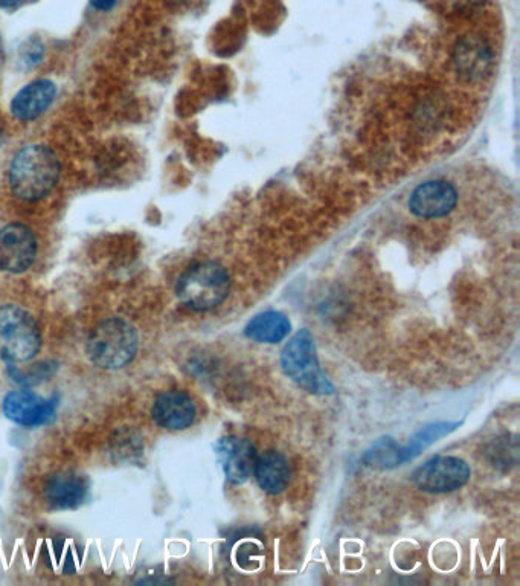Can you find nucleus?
I'll return each mask as SVG.
<instances>
[{"instance_id":"7ed1b4c3","label":"nucleus","mask_w":520,"mask_h":586,"mask_svg":"<svg viewBox=\"0 0 520 586\" xmlns=\"http://www.w3.org/2000/svg\"><path fill=\"white\" fill-rule=\"evenodd\" d=\"M281 367L284 374L307 393L315 396H333L336 393V388L322 370L315 338L310 330H299L287 342L281 351Z\"/></svg>"},{"instance_id":"f03ea898","label":"nucleus","mask_w":520,"mask_h":586,"mask_svg":"<svg viewBox=\"0 0 520 586\" xmlns=\"http://www.w3.org/2000/svg\"><path fill=\"white\" fill-rule=\"evenodd\" d=\"M231 292L228 271L216 261H202L180 275L176 284L177 298L188 309L208 312L225 303Z\"/></svg>"},{"instance_id":"6e6552de","label":"nucleus","mask_w":520,"mask_h":586,"mask_svg":"<svg viewBox=\"0 0 520 586\" xmlns=\"http://www.w3.org/2000/svg\"><path fill=\"white\" fill-rule=\"evenodd\" d=\"M492 46L488 45L487 40L482 36L463 37L460 42L456 43L453 51V65H455L456 74L460 75L463 80L476 83L484 80L493 69Z\"/></svg>"},{"instance_id":"ddd939ff","label":"nucleus","mask_w":520,"mask_h":586,"mask_svg":"<svg viewBox=\"0 0 520 586\" xmlns=\"http://www.w3.org/2000/svg\"><path fill=\"white\" fill-rule=\"evenodd\" d=\"M89 486L83 477L77 474H58L49 478L45 484L46 504L52 510L77 509L86 501Z\"/></svg>"},{"instance_id":"423d86ee","label":"nucleus","mask_w":520,"mask_h":586,"mask_svg":"<svg viewBox=\"0 0 520 586\" xmlns=\"http://www.w3.org/2000/svg\"><path fill=\"white\" fill-rule=\"evenodd\" d=\"M469 464L458 457L438 455L421 464L412 475L415 486L426 493H449L469 483Z\"/></svg>"},{"instance_id":"39448f33","label":"nucleus","mask_w":520,"mask_h":586,"mask_svg":"<svg viewBox=\"0 0 520 586\" xmlns=\"http://www.w3.org/2000/svg\"><path fill=\"white\" fill-rule=\"evenodd\" d=\"M40 347L42 336L36 319L13 304L0 307V358L8 362L31 361Z\"/></svg>"},{"instance_id":"412c9836","label":"nucleus","mask_w":520,"mask_h":586,"mask_svg":"<svg viewBox=\"0 0 520 586\" xmlns=\"http://www.w3.org/2000/svg\"><path fill=\"white\" fill-rule=\"evenodd\" d=\"M116 2L118 0H92V5H94L97 10L107 11L110 8L115 7Z\"/></svg>"},{"instance_id":"dca6fc26","label":"nucleus","mask_w":520,"mask_h":586,"mask_svg":"<svg viewBox=\"0 0 520 586\" xmlns=\"http://www.w3.org/2000/svg\"><path fill=\"white\" fill-rule=\"evenodd\" d=\"M292 332V324L284 313L267 310L252 318L244 329V335L260 344H278Z\"/></svg>"},{"instance_id":"f3484780","label":"nucleus","mask_w":520,"mask_h":586,"mask_svg":"<svg viewBox=\"0 0 520 586\" xmlns=\"http://www.w3.org/2000/svg\"><path fill=\"white\" fill-rule=\"evenodd\" d=\"M461 425H463V422H437L424 426L417 434L412 435L408 445H400L403 464L415 460L421 452L426 451L429 446L437 443L440 438L452 434Z\"/></svg>"},{"instance_id":"f257e3e1","label":"nucleus","mask_w":520,"mask_h":586,"mask_svg":"<svg viewBox=\"0 0 520 586\" xmlns=\"http://www.w3.org/2000/svg\"><path fill=\"white\" fill-rule=\"evenodd\" d=\"M60 171V161L54 150L46 145H28L11 162V190L19 199L29 202L43 199L54 190Z\"/></svg>"},{"instance_id":"2eb2a0df","label":"nucleus","mask_w":520,"mask_h":586,"mask_svg":"<svg viewBox=\"0 0 520 586\" xmlns=\"http://www.w3.org/2000/svg\"><path fill=\"white\" fill-rule=\"evenodd\" d=\"M254 475L261 490L270 495H280L292 480V469L283 454L267 451L255 460Z\"/></svg>"},{"instance_id":"0eeeda50","label":"nucleus","mask_w":520,"mask_h":586,"mask_svg":"<svg viewBox=\"0 0 520 586\" xmlns=\"http://www.w3.org/2000/svg\"><path fill=\"white\" fill-rule=\"evenodd\" d=\"M37 255L34 232L22 223H11L0 229V269L22 274L33 266Z\"/></svg>"},{"instance_id":"20e7f679","label":"nucleus","mask_w":520,"mask_h":586,"mask_svg":"<svg viewBox=\"0 0 520 586\" xmlns=\"http://www.w3.org/2000/svg\"><path fill=\"white\" fill-rule=\"evenodd\" d=\"M138 332L130 322L110 318L100 322L87 339L90 361L104 370H119L135 359L138 353Z\"/></svg>"},{"instance_id":"aec40b11","label":"nucleus","mask_w":520,"mask_h":586,"mask_svg":"<svg viewBox=\"0 0 520 586\" xmlns=\"http://www.w3.org/2000/svg\"><path fill=\"white\" fill-rule=\"evenodd\" d=\"M42 54L43 48L39 46V43H29V45H26V51H23V60H26L25 63H28V65H36L42 58Z\"/></svg>"},{"instance_id":"a211bd4d","label":"nucleus","mask_w":520,"mask_h":586,"mask_svg":"<svg viewBox=\"0 0 520 586\" xmlns=\"http://www.w3.org/2000/svg\"><path fill=\"white\" fill-rule=\"evenodd\" d=\"M363 461H365L366 466L373 467V469H380V471H388V469L403 466L400 445L391 437H383L377 440L363 454Z\"/></svg>"},{"instance_id":"4be33fe9","label":"nucleus","mask_w":520,"mask_h":586,"mask_svg":"<svg viewBox=\"0 0 520 586\" xmlns=\"http://www.w3.org/2000/svg\"><path fill=\"white\" fill-rule=\"evenodd\" d=\"M20 0H0V8H13L19 4Z\"/></svg>"},{"instance_id":"1a4fd4ad","label":"nucleus","mask_w":520,"mask_h":586,"mask_svg":"<svg viewBox=\"0 0 520 586\" xmlns=\"http://www.w3.org/2000/svg\"><path fill=\"white\" fill-rule=\"evenodd\" d=\"M57 399H45L33 391H13L4 400V413L11 422L25 428H39L51 422Z\"/></svg>"},{"instance_id":"6ab92c4d","label":"nucleus","mask_w":520,"mask_h":586,"mask_svg":"<svg viewBox=\"0 0 520 586\" xmlns=\"http://www.w3.org/2000/svg\"><path fill=\"white\" fill-rule=\"evenodd\" d=\"M260 553L258 551L257 545L254 542H243V544L238 547L237 551V562L241 568L244 570H252L251 562H257L255 556Z\"/></svg>"},{"instance_id":"9b49d317","label":"nucleus","mask_w":520,"mask_h":586,"mask_svg":"<svg viewBox=\"0 0 520 586\" xmlns=\"http://www.w3.org/2000/svg\"><path fill=\"white\" fill-rule=\"evenodd\" d=\"M458 193L449 182L431 181L420 185L409 199V210L420 219H440L455 210Z\"/></svg>"},{"instance_id":"9d476101","label":"nucleus","mask_w":520,"mask_h":586,"mask_svg":"<svg viewBox=\"0 0 520 586\" xmlns=\"http://www.w3.org/2000/svg\"><path fill=\"white\" fill-rule=\"evenodd\" d=\"M216 454L222 464L226 480L235 486L246 483L254 472L257 452L254 445L244 438L234 435L220 438L216 445Z\"/></svg>"},{"instance_id":"f8f14e48","label":"nucleus","mask_w":520,"mask_h":586,"mask_svg":"<svg viewBox=\"0 0 520 586\" xmlns=\"http://www.w3.org/2000/svg\"><path fill=\"white\" fill-rule=\"evenodd\" d=\"M151 414L161 428L183 431L193 425L197 411L194 400L187 393L167 391L155 400Z\"/></svg>"},{"instance_id":"4468645a","label":"nucleus","mask_w":520,"mask_h":586,"mask_svg":"<svg viewBox=\"0 0 520 586\" xmlns=\"http://www.w3.org/2000/svg\"><path fill=\"white\" fill-rule=\"evenodd\" d=\"M57 95V86L49 80L34 81L23 87L11 103V112L20 121H33L46 112Z\"/></svg>"},{"instance_id":"5701e85b","label":"nucleus","mask_w":520,"mask_h":586,"mask_svg":"<svg viewBox=\"0 0 520 586\" xmlns=\"http://www.w3.org/2000/svg\"><path fill=\"white\" fill-rule=\"evenodd\" d=\"M174 2H185V0H174Z\"/></svg>"}]
</instances>
